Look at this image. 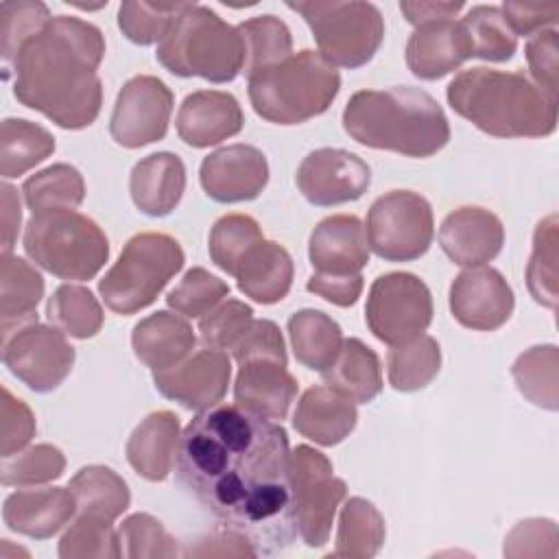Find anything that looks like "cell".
<instances>
[{
    "label": "cell",
    "mask_w": 559,
    "mask_h": 559,
    "mask_svg": "<svg viewBox=\"0 0 559 559\" xmlns=\"http://www.w3.org/2000/svg\"><path fill=\"white\" fill-rule=\"evenodd\" d=\"M286 430L238 404L199 411L181 432L179 483L221 528L242 535L255 555H273L297 537L288 483Z\"/></svg>",
    "instance_id": "obj_1"
},
{
    "label": "cell",
    "mask_w": 559,
    "mask_h": 559,
    "mask_svg": "<svg viewBox=\"0 0 559 559\" xmlns=\"http://www.w3.org/2000/svg\"><path fill=\"white\" fill-rule=\"evenodd\" d=\"M105 57V37L98 26L55 15L39 33L28 37L4 66L13 72L15 98L61 129L90 127L103 105L98 66Z\"/></svg>",
    "instance_id": "obj_2"
},
{
    "label": "cell",
    "mask_w": 559,
    "mask_h": 559,
    "mask_svg": "<svg viewBox=\"0 0 559 559\" xmlns=\"http://www.w3.org/2000/svg\"><path fill=\"white\" fill-rule=\"evenodd\" d=\"M343 129L362 146L406 157H430L450 142L443 107L411 85L356 92L343 109Z\"/></svg>",
    "instance_id": "obj_3"
},
{
    "label": "cell",
    "mask_w": 559,
    "mask_h": 559,
    "mask_svg": "<svg viewBox=\"0 0 559 559\" xmlns=\"http://www.w3.org/2000/svg\"><path fill=\"white\" fill-rule=\"evenodd\" d=\"M445 96L461 118L493 138H546L557 129V98L522 72L461 70Z\"/></svg>",
    "instance_id": "obj_4"
},
{
    "label": "cell",
    "mask_w": 559,
    "mask_h": 559,
    "mask_svg": "<svg viewBox=\"0 0 559 559\" xmlns=\"http://www.w3.org/2000/svg\"><path fill=\"white\" fill-rule=\"evenodd\" d=\"M338 90V70L314 50H301L247 76L253 111L266 122L284 127L328 111Z\"/></svg>",
    "instance_id": "obj_5"
},
{
    "label": "cell",
    "mask_w": 559,
    "mask_h": 559,
    "mask_svg": "<svg viewBox=\"0 0 559 559\" xmlns=\"http://www.w3.org/2000/svg\"><path fill=\"white\" fill-rule=\"evenodd\" d=\"M155 57L177 76L229 83L245 68V44L238 26L227 24L210 7L188 2L159 39Z\"/></svg>",
    "instance_id": "obj_6"
},
{
    "label": "cell",
    "mask_w": 559,
    "mask_h": 559,
    "mask_svg": "<svg viewBox=\"0 0 559 559\" xmlns=\"http://www.w3.org/2000/svg\"><path fill=\"white\" fill-rule=\"evenodd\" d=\"M22 245L37 266L59 280H92L109 258L105 231L96 221L74 210L33 214Z\"/></svg>",
    "instance_id": "obj_7"
},
{
    "label": "cell",
    "mask_w": 559,
    "mask_h": 559,
    "mask_svg": "<svg viewBox=\"0 0 559 559\" xmlns=\"http://www.w3.org/2000/svg\"><path fill=\"white\" fill-rule=\"evenodd\" d=\"M183 262V249L173 236L159 231L135 234L98 282V293L109 310L135 314L157 299Z\"/></svg>",
    "instance_id": "obj_8"
},
{
    "label": "cell",
    "mask_w": 559,
    "mask_h": 559,
    "mask_svg": "<svg viewBox=\"0 0 559 559\" xmlns=\"http://www.w3.org/2000/svg\"><path fill=\"white\" fill-rule=\"evenodd\" d=\"M310 26L319 55L334 68H360L373 59L384 39V17L371 2L308 0L288 2Z\"/></svg>",
    "instance_id": "obj_9"
},
{
    "label": "cell",
    "mask_w": 559,
    "mask_h": 559,
    "mask_svg": "<svg viewBox=\"0 0 559 559\" xmlns=\"http://www.w3.org/2000/svg\"><path fill=\"white\" fill-rule=\"evenodd\" d=\"M288 483L297 535L310 548L323 546L330 539L336 509L347 496L345 480L334 476L323 452L297 445L288 461Z\"/></svg>",
    "instance_id": "obj_10"
},
{
    "label": "cell",
    "mask_w": 559,
    "mask_h": 559,
    "mask_svg": "<svg viewBox=\"0 0 559 559\" xmlns=\"http://www.w3.org/2000/svg\"><path fill=\"white\" fill-rule=\"evenodd\" d=\"M365 236L369 251L378 258L386 262H413L432 245V207L419 192L391 190L371 203Z\"/></svg>",
    "instance_id": "obj_11"
},
{
    "label": "cell",
    "mask_w": 559,
    "mask_h": 559,
    "mask_svg": "<svg viewBox=\"0 0 559 559\" xmlns=\"http://www.w3.org/2000/svg\"><path fill=\"white\" fill-rule=\"evenodd\" d=\"M365 321L378 341L406 343L424 334L432 321L430 288L413 273H384L369 288Z\"/></svg>",
    "instance_id": "obj_12"
},
{
    "label": "cell",
    "mask_w": 559,
    "mask_h": 559,
    "mask_svg": "<svg viewBox=\"0 0 559 559\" xmlns=\"http://www.w3.org/2000/svg\"><path fill=\"white\" fill-rule=\"evenodd\" d=\"M74 347L55 325L26 323L2 341L4 367L35 393L55 391L72 371Z\"/></svg>",
    "instance_id": "obj_13"
},
{
    "label": "cell",
    "mask_w": 559,
    "mask_h": 559,
    "mask_svg": "<svg viewBox=\"0 0 559 559\" xmlns=\"http://www.w3.org/2000/svg\"><path fill=\"white\" fill-rule=\"evenodd\" d=\"M175 96L170 87L151 74L131 76L118 92L109 133L124 148H140L162 140L168 131Z\"/></svg>",
    "instance_id": "obj_14"
},
{
    "label": "cell",
    "mask_w": 559,
    "mask_h": 559,
    "mask_svg": "<svg viewBox=\"0 0 559 559\" xmlns=\"http://www.w3.org/2000/svg\"><path fill=\"white\" fill-rule=\"evenodd\" d=\"M231 378L227 352L203 345L168 369L153 371L155 389L190 411H207L225 397Z\"/></svg>",
    "instance_id": "obj_15"
},
{
    "label": "cell",
    "mask_w": 559,
    "mask_h": 559,
    "mask_svg": "<svg viewBox=\"0 0 559 559\" xmlns=\"http://www.w3.org/2000/svg\"><path fill=\"white\" fill-rule=\"evenodd\" d=\"M295 181L306 201L332 207L360 199L371 183V170L356 153L325 146L304 157Z\"/></svg>",
    "instance_id": "obj_16"
},
{
    "label": "cell",
    "mask_w": 559,
    "mask_h": 559,
    "mask_svg": "<svg viewBox=\"0 0 559 559\" xmlns=\"http://www.w3.org/2000/svg\"><path fill=\"white\" fill-rule=\"evenodd\" d=\"M515 306V297L500 271L491 266H469L450 286V312L469 330L491 332L502 328Z\"/></svg>",
    "instance_id": "obj_17"
},
{
    "label": "cell",
    "mask_w": 559,
    "mask_h": 559,
    "mask_svg": "<svg viewBox=\"0 0 559 559\" xmlns=\"http://www.w3.org/2000/svg\"><path fill=\"white\" fill-rule=\"evenodd\" d=\"M199 181L212 201H251L269 183V164L260 148L251 144H229L201 162Z\"/></svg>",
    "instance_id": "obj_18"
},
{
    "label": "cell",
    "mask_w": 559,
    "mask_h": 559,
    "mask_svg": "<svg viewBox=\"0 0 559 559\" xmlns=\"http://www.w3.org/2000/svg\"><path fill=\"white\" fill-rule=\"evenodd\" d=\"M443 253L459 266H480L493 260L504 245L502 221L478 205H465L450 212L439 227Z\"/></svg>",
    "instance_id": "obj_19"
},
{
    "label": "cell",
    "mask_w": 559,
    "mask_h": 559,
    "mask_svg": "<svg viewBox=\"0 0 559 559\" xmlns=\"http://www.w3.org/2000/svg\"><path fill=\"white\" fill-rule=\"evenodd\" d=\"M472 57V41L456 20L419 24L406 44V66L421 81H437Z\"/></svg>",
    "instance_id": "obj_20"
},
{
    "label": "cell",
    "mask_w": 559,
    "mask_h": 559,
    "mask_svg": "<svg viewBox=\"0 0 559 559\" xmlns=\"http://www.w3.org/2000/svg\"><path fill=\"white\" fill-rule=\"evenodd\" d=\"M297 397V380L284 360L258 356L238 362L234 400L240 408L266 419H284Z\"/></svg>",
    "instance_id": "obj_21"
},
{
    "label": "cell",
    "mask_w": 559,
    "mask_h": 559,
    "mask_svg": "<svg viewBox=\"0 0 559 559\" xmlns=\"http://www.w3.org/2000/svg\"><path fill=\"white\" fill-rule=\"evenodd\" d=\"M308 258L314 273L358 275L369 262V245L360 218L334 214L317 223L308 240Z\"/></svg>",
    "instance_id": "obj_22"
},
{
    "label": "cell",
    "mask_w": 559,
    "mask_h": 559,
    "mask_svg": "<svg viewBox=\"0 0 559 559\" xmlns=\"http://www.w3.org/2000/svg\"><path fill=\"white\" fill-rule=\"evenodd\" d=\"M177 135L192 148H207L240 133L245 116L229 92L199 90L183 98L177 111Z\"/></svg>",
    "instance_id": "obj_23"
},
{
    "label": "cell",
    "mask_w": 559,
    "mask_h": 559,
    "mask_svg": "<svg viewBox=\"0 0 559 559\" xmlns=\"http://www.w3.org/2000/svg\"><path fill=\"white\" fill-rule=\"evenodd\" d=\"M76 513L70 487L20 489L7 496L2 507L4 524L26 537L48 539L59 533Z\"/></svg>",
    "instance_id": "obj_24"
},
{
    "label": "cell",
    "mask_w": 559,
    "mask_h": 559,
    "mask_svg": "<svg viewBox=\"0 0 559 559\" xmlns=\"http://www.w3.org/2000/svg\"><path fill=\"white\" fill-rule=\"evenodd\" d=\"M356 421V402L328 384L306 389L293 415V428L301 437L328 448L345 441Z\"/></svg>",
    "instance_id": "obj_25"
},
{
    "label": "cell",
    "mask_w": 559,
    "mask_h": 559,
    "mask_svg": "<svg viewBox=\"0 0 559 559\" xmlns=\"http://www.w3.org/2000/svg\"><path fill=\"white\" fill-rule=\"evenodd\" d=\"M186 190V166L179 155L159 151L142 157L129 175L133 205L146 216L170 214Z\"/></svg>",
    "instance_id": "obj_26"
},
{
    "label": "cell",
    "mask_w": 559,
    "mask_h": 559,
    "mask_svg": "<svg viewBox=\"0 0 559 559\" xmlns=\"http://www.w3.org/2000/svg\"><path fill=\"white\" fill-rule=\"evenodd\" d=\"M179 417L170 411L146 415L127 441L129 465L146 480H166L179 452Z\"/></svg>",
    "instance_id": "obj_27"
},
{
    "label": "cell",
    "mask_w": 559,
    "mask_h": 559,
    "mask_svg": "<svg viewBox=\"0 0 559 559\" xmlns=\"http://www.w3.org/2000/svg\"><path fill=\"white\" fill-rule=\"evenodd\" d=\"M197 336L186 317L159 310L135 323L131 347L140 362L153 371L175 367L194 352Z\"/></svg>",
    "instance_id": "obj_28"
},
{
    "label": "cell",
    "mask_w": 559,
    "mask_h": 559,
    "mask_svg": "<svg viewBox=\"0 0 559 559\" xmlns=\"http://www.w3.org/2000/svg\"><path fill=\"white\" fill-rule=\"evenodd\" d=\"M293 275L295 264L290 253L282 245L264 238L242 258L234 277L238 280L240 293L255 304L271 306L288 295Z\"/></svg>",
    "instance_id": "obj_29"
},
{
    "label": "cell",
    "mask_w": 559,
    "mask_h": 559,
    "mask_svg": "<svg viewBox=\"0 0 559 559\" xmlns=\"http://www.w3.org/2000/svg\"><path fill=\"white\" fill-rule=\"evenodd\" d=\"M44 297V277L20 255L0 258V319L2 341L24 323L37 321V306Z\"/></svg>",
    "instance_id": "obj_30"
},
{
    "label": "cell",
    "mask_w": 559,
    "mask_h": 559,
    "mask_svg": "<svg viewBox=\"0 0 559 559\" xmlns=\"http://www.w3.org/2000/svg\"><path fill=\"white\" fill-rule=\"evenodd\" d=\"M288 338L297 362L319 373L334 365L345 341L341 325L314 308H304L288 319Z\"/></svg>",
    "instance_id": "obj_31"
},
{
    "label": "cell",
    "mask_w": 559,
    "mask_h": 559,
    "mask_svg": "<svg viewBox=\"0 0 559 559\" xmlns=\"http://www.w3.org/2000/svg\"><path fill=\"white\" fill-rule=\"evenodd\" d=\"M325 384L356 404H369L382 391V367L378 354L360 338H345L334 365L321 373Z\"/></svg>",
    "instance_id": "obj_32"
},
{
    "label": "cell",
    "mask_w": 559,
    "mask_h": 559,
    "mask_svg": "<svg viewBox=\"0 0 559 559\" xmlns=\"http://www.w3.org/2000/svg\"><path fill=\"white\" fill-rule=\"evenodd\" d=\"M386 537L382 513L365 498H349L338 518L336 548L328 557L369 559L376 557Z\"/></svg>",
    "instance_id": "obj_33"
},
{
    "label": "cell",
    "mask_w": 559,
    "mask_h": 559,
    "mask_svg": "<svg viewBox=\"0 0 559 559\" xmlns=\"http://www.w3.org/2000/svg\"><path fill=\"white\" fill-rule=\"evenodd\" d=\"M70 491L76 500V513L96 515L114 522L131 502V493L122 476L105 465L81 467L72 480Z\"/></svg>",
    "instance_id": "obj_34"
},
{
    "label": "cell",
    "mask_w": 559,
    "mask_h": 559,
    "mask_svg": "<svg viewBox=\"0 0 559 559\" xmlns=\"http://www.w3.org/2000/svg\"><path fill=\"white\" fill-rule=\"evenodd\" d=\"M52 133L31 120L4 118L0 127V173L13 179L55 153Z\"/></svg>",
    "instance_id": "obj_35"
},
{
    "label": "cell",
    "mask_w": 559,
    "mask_h": 559,
    "mask_svg": "<svg viewBox=\"0 0 559 559\" xmlns=\"http://www.w3.org/2000/svg\"><path fill=\"white\" fill-rule=\"evenodd\" d=\"M22 194L33 214L74 210L85 199V181L74 166L52 164L31 175L22 186Z\"/></svg>",
    "instance_id": "obj_36"
},
{
    "label": "cell",
    "mask_w": 559,
    "mask_h": 559,
    "mask_svg": "<svg viewBox=\"0 0 559 559\" xmlns=\"http://www.w3.org/2000/svg\"><path fill=\"white\" fill-rule=\"evenodd\" d=\"M439 369L441 349L439 343L428 334H419L406 343L393 345L386 358L389 384L402 393L428 386L439 373Z\"/></svg>",
    "instance_id": "obj_37"
},
{
    "label": "cell",
    "mask_w": 559,
    "mask_h": 559,
    "mask_svg": "<svg viewBox=\"0 0 559 559\" xmlns=\"http://www.w3.org/2000/svg\"><path fill=\"white\" fill-rule=\"evenodd\" d=\"M46 314L55 328L74 338H92L103 328V308L85 286H59L48 299Z\"/></svg>",
    "instance_id": "obj_38"
},
{
    "label": "cell",
    "mask_w": 559,
    "mask_h": 559,
    "mask_svg": "<svg viewBox=\"0 0 559 559\" xmlns=\"http://www.w3.org/2000/svg\"><path fill=\"white\" fill-rule=\"evenodd\" d=\"M245 44V68L249 76L255 70L275 66L293 55V37L288 26L275 15H258L238 24Z\"/></svg>",
    "instance_id": "obj_39"
},
{
    "label": "cell",
    "mask_w": 559,
    "mask_h": 559,
    "mask_svg": "<svg viewBox=\"0 0 559 559\" xmlns=\"http://www.w3.org/2000/svg\"><path fill=\"white\" fill-rule=\"evenodd\" d=\"M557 367L559 354L555 345H535L513 362V378L520 393L535 406L557 411Z\"/></svg>",
    "instance_id": "obj_40"
},
{
    "label": "cell",
    "mask_w": 559,
    "mask_h": 559,
    "mask_svg": "<svg viewBox=\"0 0 559 559\" xmlns=\"http://www.w3.org/2000/svg\"><path fill=\"white\" fill-rule=\"evenodd\" d=\"M461 24L472 41L474 57L485 61H509L515 55L518 37L509 28L500 7H472Z\"/></svg>",
    "instance_id": "obj_41"
},
{
    "label": "cell",
    "mask_w": 559,
    "mask_h": 559,
    "mask_svg": "<svg viewBox=\"0 0 559 559\" xmlns=\"http://www.w3.org/2000/svg\"><path fill=\"white\" fill-rule=\"evenodd\" d=\"M262 240L264 234L255 218L247 214H225L214 223L207 249L212 262L234 277L242 258Z\"/></svg>",
    "instance_id": "obj_42"
},
{
    "label": "cell",
    "mask_w": 559,
    "mask_h": 559,
    "mask_svg": "<svg viewBox=\"0 0 559 559\" xmlns=\"http://www.w3.org/2000/svg\"><path fill=\"white\" fill-rule=\"evenodd\" d=\"M526 284L537 304L550 310L557 306V214L539 221L535 229Z\"/></svg>",
    "instance_id": "obj_43"
},
{
    "label": "cell",
    "mask_w": 559,
    "mask_h": 559,
    "mask_svg": "<svg viewBox=\"0 0 559 559\" xmlns=\"http://www.w3.org/2000/svg\"><path fill=\"white\" fill-rule=\"evenodd\" d=\"M63 469V452L50 443H37L11 456H2L0 480L4 487H35L57 480Z\"/></svg>",
    "instance_id": "obj_44"
},
{
    "label": "cell",
    "mask_w": 559,
    "mask_h": 559,
    "mask_svg": "<svg viewBox=\"0 0 559 559\" xmlns=\"http://www.w3.org/2000/svg\"><path fill=\"white\" fill-rule=\"evenodd\" d=\"M61 559L122 557L118 531L109 520L79 513L59 542Z\"/></svg>",
    "instance_id": "obj_45"
},
{
    "label": "cell",
    "mask_w": 559,
    "mask_h": 559,
    "mask_svg": "<svg viewBox=\"0 0 559 559\" xmlns=\"http://www.w3.org/2000/svg\"><path fill=\"white\" fill-rule=\"evenodd\" d=\"M186 4L188 2H122L118 9V26L133 44H159Z\"/></svg>",
    "instance_id": "obj_46"
},
{
    "label": "cell",
    "mask_w": 559,
    "mask_h": 559,
    "mask_svg": "<svg viewBox=\"0 0 559 559\" xmlns=\"http://www.w3.org/2000/svg\"><path fill=\"white\" fill-rule=\"evenodd\" d=\"M227 295V282H223L221 277L212 275L201 266H194L168 293L166 304L186 319H201L207 312H212Z\"/></svg>",
    "instance_id": "obj_47"
},
{
    "label": "cell",
    "mask_w": 559,
    "mask_h": 559,
    "mask_svg": "<svg viewBox=\"0 0 559 559\" xmlns=\"http://www.w3.org/2000/svg\"><path fill=\"white\" fill-rule=\"evenodd\" d=\"M122 557L144 559V557H177V539L168 535L164 524L148 513L129 515L118 528Z\"/></svg>",
    "instance_id": "obj_48"
},
{
    "label": "cell",
    "mask_w": 559,
    "mask_h": 559,
    "mask_svg": "<svg viewBox=\"0 0 559 559\" xmlns=\"http://www.w3.org/2000/svg\"><path fill=\"white\" fill-rule=\"evenodd\" d=\"M253 310L245 301L225 299L212 312L199 319L201 343L214 349L229 352L234 343L247 332L253 323Z\"/></svg>",
    "instance_id": "obj_49"
},
{
    "label": "cell",
    "mask_w": 559,
    "mask_h": 559,
    "mask_svg": "<svg viewBox=\"0 0 559 559\" xmlns=\"http://www.w3.org/2000/svg\"><path fill=\"white\" fill-rule=\"evenodd\" d=\"M50 11L44 2H2L0 4V39L4 66L17 48L39 33L50 22Z\"/></svg>",
    "instance_id": "obj_50"
},
{
    "label": "cell",
    "mask_w": 559,
    "mask_h": 559,
    "mask_svg": "<svg viewBox=\"0 0 559 559\" xmlns=\"http://www.w3.org/2000/svg\"><path fill=\"white\" fill-rule=\"evenodd\" d=\"M524 52H526L528 70L533 74V83L542 87L548 96L557 98V74H559L557 28H544L531 35Z\"/></svg>",
    "instance_id": "obj_51"
},
{
    "label": "cell",
    "mask_w": 559,
    "mask_h": 559,
    "mask_svg": "<svg viewBox=\"0 0 559 559\" xmlns=\"http://www.w3.org/2000/svg\"><path fill=\"white\" fill-rule=\"evenodd\" d=\"M0 421H2V456H11L33 439L35 435V417L31 408L20 400L13 397L7 386H2V406H0Z\"/></svg>",
    "instance_id": "obj_52"
},
{
    "label": "cell",
    "mask_w": 559,
    "mask_h": 559,
    "mask_svg": "<svg viewBox=\"0 0 559 559\" xmlns=\"http://www.w3.org/2000/svg\"><path fill=\"white\" fill-rule=\"evenodd\" d=\"M236 362H242L247 358L269 356L288 362L286 347L280 328L269 319H253V323L247 328V332L234 343L229 349Z\"/></svg>",
    "instance_id": "obj_53"
},
{
    "label": "cell",
    "mask_w": 559,
    "mask_h": 559,
    "mask_svg": "<svg viewBox=\"0 0 559 559\" xmlns=\"http://www.w3.org/2000/svg\"><path fill=\"white\" fill-rule=\"evenodd\" d=\"M500 11L515 37H531L546 26L555 28L559 20V2H504Z\"/></svg>",
    "instance_id": "obj_54"
},
{
    "label": "cell",
    "mask_w": 559,
    "mask_h": 559,
    "mask_svg": "<svg viewBox=\"0 0 559 559\" xmlns=\"http://www.w3.org/2000/svg\"><path fill=\"white\" fill-rule=\"evenodd\" d=\"M537 542H557L555 522H550V520L518 522V526L504 539V555H509V557L544 555V548Z\"/></svg>",
    "instance_id": "obj_55"
},
{
    "label": "cell",
    "mask_w": 559,
    "mask_h": 559,
    "mask_svg": "<svg viewBox=\"0 0 559 559\" xmlns=\"http://www.w3.org/2000/svg\"><path fill=\"white\" fill-rule=\"evenodd\" d=\"M308 293L319 295L321 299L347 308L354 306L365 288V280L362 275H321V273H312L308 284H306Z\"/></svg>",
    "instance_id": "obj_56"
},
{
    "label": "cell",
    "mask_w": 559,
    "mask_h": 559,
    "mask_svg": "<svg viewBox=\"0 0 559 559\" xmlns=\"http://www.w3.org/2000/svg\"><path fill=\"white\" fill-rule=\"evenodd\" d=\"M463 7V2H400V11L413 26L435 20H452Z\"/></svg>",
    "instance_id": "obj_57"
},
{
    "label": "cell",
    "mask_w": 559,
    "mask_h": 559,
    "mask_svg": "<svg viewBox=\"0 0 559 559\" xmlns=\"http://www.w3.org/2000/svg\"><path fill=\"white\" fill-rule=\"evenodd\" d=\"M22 223L20 197L11 183H2V253H11Z\"/></svg>",
    "instance_id": "obj_58"
}]
</instances>
